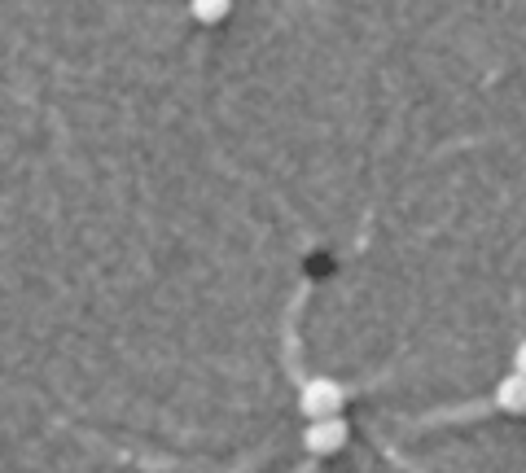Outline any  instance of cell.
I'll use <instances>...</instances> for the list:
<instances>
[{"label": "cell", "mask_w": 526, "mask_h": 473, "mask_svg": "<svg viewBox=\"0 0 526 473\" xmlns=\"http://www.w3.org/2000/svg\"><path fill=\"white\" fill-rule=\"evenodd\" d=\"M513 373H526V342H518V351H513Z\"/></svg>", "instance_id": "5"}, {"label": "cell", "mask_w": 526, "mask_h": 473, "mask_svg": "<svg viewBox=\"0 0 526 473\" xmlns=\"http://www.w3.org/2000/svg\"><path fill=\"white\" fill-rule=\"evenodd\" d=\"M347 438H351V425L342 421V417H329V421H307V430H303V447L312 456H334L347 447Z\"/></svg>", "instance_id": "2"}, {"label": "cell", "mask_w": 526, "mask_h": 473, "mask_svg": "<svg viewBox=\"0 0 526 473\" xmlns=\"http://www.w3.org/2000/svg\"><path fill=\"white\" fill-rule=\"evenodd\" d=\"M342 403H347V390H342L334 377H312L299 395V408L307 421H329V417H342Z\"/></svg>", "instance_id": "1"}, {"label": "cell", "mask_w": 526, "mask_h": 473, "mask_svg": "<svg viewBox=\"0 0 526 473\" xmlns=\"http://www.w3.org/2000/svg\"><path fill=\"white\" fill-rule=\"evenodd\" d=\"M228 9H233V0H193L189 14L202 22V27H215V22L228 18Z\"/></svg>", "instance_id": "4"}, {"label": "cell", "mask_w": 526, "mask_h": 473, "mask_svg": "<svg viewBox=\"0 0 526 473\" xmlns=\"http://www.w3.org/2000/svg\"><path fill=\"white\" fill-rule=\"evenodd\" d=\"M496 403L513 417H526V373H509L496 386Z\"/></svg>", "instance_id": "3"}]
</instances>
